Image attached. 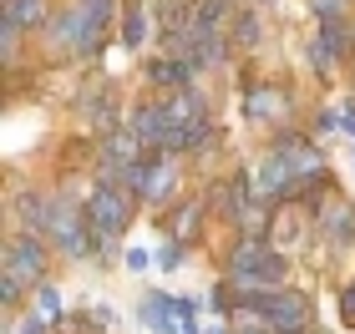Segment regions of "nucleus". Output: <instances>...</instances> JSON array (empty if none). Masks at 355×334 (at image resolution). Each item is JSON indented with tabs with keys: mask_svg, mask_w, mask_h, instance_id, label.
Returning <instances> with one entry per match:
<instances>
[{
	"mask_svg": "<svg viewBox=\"0 0 355 334\" xmlns=\"http://www.w3.org/2000/svg\"><path fill=\"white\" fill-rule=\"evenodd\" d=\"M142 324L153 334H183V314H178V304L168 294H148L142 299Z\"/></svg>",
	"mask_w": 355,
	"mask_h": 334,
	"instance_id": "f8f14e48",
	"label": "nucleus"
},
{
	"mask_svg": "<svg viewBox=\"0 0 355 334\" xmlns=\"http://www.w3.org/2000/svg\"><path fill=\"white\" fill-rule=\"evenodd\" d=\"M122 41L127 46L148 41V10H142V6H127V15H122Z\"/></svg>",
	"mask_w": 355,
	"mask_h": 334,
	"instance_id": "a211bd4d",
	"label": "nucleus"
},
{
	"mask_svg": "<svg viewBox=\"0 0 355 334\" xmlns=\"http://www.w3.org/2000/svg\"><path fill=\"white\" fill-rule=\"evenodd\" d=\"M274 152H284L289 157V167L300 172V183H310V178H325V157H320V147H310L304 137H295V132H279V142H274Z\"/></svg>",
	"mask_w": 355,
	"mask_h": 334,
	"instance_id": "6e6552de",
	"label": "nucleus"
},
{
	"mask_svg": "<svg viewBox=\"0 0 355 334\" xmlns=\"http://www.w3.org/2000/svg\"><path fill=\"white\" fill-rule=\"evenodd\" d=\"M254 309L264 314V319L279 329V334H310V319H315V309H310V299H304L300 289H264L259 299H249Z\"/></svg>",
	"mask_w": 355,
	"mask_h": 334,
	"instance_id": "7ed1b4c3",
	"label": "nucleus"
},
{
	"mask_svg": "<svg viewBox=\"0 0 355 334\" xmlns=\"http://www.w3.org/2000/svg\"><path fill=\"white\" fill-rule=\"evenodd\" d=\"M214 203H218V213L229 218V223H244L254 208H249V178L244 172H234V178H223L214 187Z\"/></svg>",
	"mask_w": 355,
	"mask_h": 334,
	"instance_id": "9d476101",
	"label": "nucleus"
},
{
	"mask_svg": "<svg viewBox=\"0 0 355 334\" xmlns=\"http://www.w3.org/2000/svg\"><path fill=\"white\" fill-rule=\"evenodd\" d=\"M168 111V122L173 127H188V122H198L203 117V97H198V86H183V91H173V102H163Z\"/></svg>",
	"mask_w": 355,
	"mask_h": 334,
	"instance_id": "ddd939ff",
	"label": "nucleus"
},
{
	"mask_svg": "<svg viewBox=\"0 0 355 334\" xmlns=\"http://www.w3.org/2000/svg\"><path fill=\"white\" fill-rule=\"evenodd\" d=\"M254 187H259L264 198H295V187H300V172L289 167V157L284 152H269L259 172H254Z\"/></svg>",
	"mask_w": 355,
	"mask_h": 334,
	"instance_id": "0eeeda50",
	"label": "nucleus"
},
{
	"mask_svg": "<svg viewBox=\"0 0 355 334\" xmlns=\"http://www.w3.org/2000/svg\"><path fill=\"white\" fill-rule=\"evenodd\" d=\"M244 117L254 127H264V122H284L289 117V97L279 86H249V97H244Z\"/></svg>",
	"mask_w": 355,
	"mask_h": 334,
	"instance_id": "1a4fd4ad",
	"label": "nucleus"
},
{
	"mask_svg": "<svg viewBox=\"0 0 355 334\" xmlns=\"http://www.w3.org/2000/svg\"><path fill=\"white\" fill-rule=\"evenodd\" d=\"M315 15H320V26H335L340 21V0H315Z\"/></svg>",
	"mask_w": 355,
	"mask_h": 334,
	"instance_id": "4be33fe9",
	"label": "nucleus"
},
{
	"mask_svg": "<svg viewBox=\"0 0 355 334\" xmlns=\"http://www.w3.org/2000/svg\"><path fill=\"white\" fill-rule=\"evenodd\" d=\"M107 21H112V0H76V6H67L51 21L46 41H51L56 51H82V56H92L96 46H102Z\"/></svg>",
	"mask_w": 355,
	"mask_h": 334,
	"instance_id": "f257e3e1",
	"label": "nucleus"
},
{
	"mask_svg": "<svg viewBox=\"0 0 355 334\" xmlns=\"http://www.w3.org/2000/svg\"><path fill=\"white\" fill-rule=\"evenodd\" d=\"M198 223H203V208L198 203H183V208L173 213V243H188V238L198 233Z\"/></svg>",
	"mask_w": 355,
	"mask_h": 334,
	"instance_id": "f3484780",
	"label": "nucleus"
},
{
	"mask_svg": "<svg viewBox=\"0 0 355 334\" xmlns=\"http://www.w3.org/2000/svg\"><path fill=\"white\" fill-rule=\"evenodd\" d=\"M193 71H198V66H193L188 56L183 61H153V66H148V76H153L157 86H168V91H183L193 82Z\"/></svg>",
	"mask_w": 355,
	"mask_h": 334,
	"instance_id": "2eb2a0df",
	"label": "nucleus"
},
{
	"mask_svg": "<svg viewBox=\"0 0 355 334\" xmlns=\"http://www.w3.org/2000/svg\"><path fill=\"white\" fill-rule=\"evenodd\" d=\"M87 218H92V228H96V243H112L122 228H127V198L117 193L112 183H96V193H92V203H87Z\"/></svg>",
	"mask_w": 355,
	"mask_h": 334,
	"instance_id": "39448f33",
	"label": "nucleus"
},
{
	"mask_svg": "<svg viewBox=\"0 0 355 334\" xmlns=\"http://www.w3.org/2000/svg\"><path fill=\"white\" fill-rule=\"evenodd\" d=\"M36 314H41L46 324H56V319H61V294L51 289V284H41V289H36Z\"/></svg>",
	"mask_w": 355,
	"mask_h": 334,
	"instance_id": "6ab92c4d",
	"label": "nucleus"
},
{
	"mask_svg": "<svg viewBox=\"0 0 355 334\" xmlns=\"http://www.w3.org/2000/svg\"><path fill=\"white\" fill-rule=\"evenodd\" d=\"M178 248H183V243H168L163 253H157V268H178V263H183V253H178Z\"/></svg>",
	"mask_w": 355,
	"mask_h": 334,
	"instance_id": "b1692460",
	"label": "nucleus"
},
{
	"mask_svg": "<svg viewBox=\"0 0 355 334\" xmlns=\"http://www.w3.org/2000/svg\"><path fill=\"white\" fill-rule=\"evenodd\" d=\"M340 132H350V137H355V111H340Z\"/></svg>",
	"mask_w": 355,
	"mask_h": 334,
	"instance_id": "bb28decb",
	"label": "nucleus"
},
{
	"mask_svg": "<svg viewBox=\"0 0 355 334\" xmlns=\"http://www.w3.org/2000/svg\"><path fill=\"white\" fill-rule=\"evenodd\" d=\"M229 274H234L239 299H259L264 289H279L284 284V253L259 243V238H244V243L229 253Z\"/></svg>",
	"mask_w": 355,
	"mask_h": 334,
	"instance_id": "f03ea898",
	"label": "nucleus"
},
{
	"mask_svg": "<svg viewBox=\"0 0 355 334\" xmlns=\"http://www.w3.org/2000/svg\"><path fill=\"white\" fill-rule=\"evenodd\" d=\"M320 334H325V329H320Z\"/></svg>",
	"mask_w": 355,
	"mask_h": 334,
	"instance_id": "c85d7f7f",
	"label": "nucleus"
},
{
	"mask_svg": "<svg viewBox=\"0 0 355 334\" xmlns=\"http://www.w3.org/2000/svg\"><path fill=\"white\" fill-rule=\"evenodd\" d=\"M325 238L330 243H350L355 238V208H345V203H335V208H325Z\"/></svg>",
	"mask_w": 355,
	"mask_h": 334,
	"instance_id": "dca6fc26",
	"label": "nucleus"
},
{
	"mask_svg": "<svg viewBox=\"0 0 355 334\" xmlns=\"http://www.w3.org/2000/svg\"><path fill=\"white\" fill-rule=\"evenodd\" d=\"M340 309H345V319H355V279H350V289H345V299H340Z\"/></svg>",
	"mask_w": 355,
	"mask_h": 334,
	"instance_id": "a878e982",
	"label": "nucleus"
},
{
	"mask_svg": "<svg viewBox=\"0 0 355 334\" xmlns=\"http://www.w3.org/2000/svg\"><path fill=\"white\" fill-rule=\"evenodd\" d=\"M56 238V248L67 253V259H87L92 253V218L87 208H76V203H51V228H46Z\"/></svg>",
	"mask_w": 355,
	"mask_h": 334,
	"instance_id": "20e7f679",
	"label": "nucleus"
},
{
	"mask_svg": "<svg viewBox=\"0 0 355 334\" xmlns=\"http://www.w3.org/2000/svg\"><path fill=\"white\" fill-rule=\"evenodd\" d=\"M223 21V0H198V10H193V30H214Z\"/></svg>",
	"mask_w": 355,
	"mask_h": 334,
	"instance_id": "aec40b11",
	"label": "nucleus"
},
{
	"mask_svg": "<svg viewBox=\"0 0 355 334\" xmlns=\"http://www.w3.org/2000/svg\"><path fill=\"white\" fill-rule=\"evenodd\" d=\"M234 36L244 41V46H254V41H259V21H254L249 10H239V26H234Z\"/></svg>",
	"mask_w": 355,
	"mask_h": 334,
	"instance_id": "412c9836",
	"label": "nucleus"
},
{
	"mask_svg": "<svg viewBox=\"0 0 355 334\" xmlns=\"http://www.w3.org/2000/svg\"><path fill=\"white\" fill-rule=\"evenodd\" d=\"M214 334H223V329H214Z\"/></svg>",
	"mask_w": 355,
	"mask_h": 334,
	"instance_id": "cd10ccee",
	"label": "nucleus"
},
{
	"mask_svg": "<svg viewBox=\"0 0 355 334\" xmlns=\"http://www.w3.org/2000/svg\"><path fill=\"white\" fill-rule=\"evenodd\" d=\"M132 137L142 142V147H168V137H173V122H168V111H163V102H148V106H137V117H132Z\"/></svg>",
	"mask_w": 355,
	"mask_h": 334,
	"instance_id": "9b49d317",
	"label": "nucleus"
},
{
	"mask_svg": "<svg viewBox=\"0 0 355 334\" xmlns=\"http://www.w3.org/2000/svg\"><path fill=\"white\" fill-rule=\"evenodd\" d=\"M21 289H26V284H21V279H10V274H0V294H6V304H15V299H21Z\"/></svg>",
	"mask_w": 355,
	"mask_h": 334,
	"instance_id": "5701e85b",
	"label": "nucleus"
},
{
	"mask_svg": "<svg viewBox=\"0 0 355 334\" xmlns=\"http://www.w3.org/2000/svg\"><path fill=\"white\" fill-rule=\"evenodd\" d=\"M6 21L21 30H41L51 21V10H46V0H6Z\"/></svg>",
	"mask_w": 355,
	"mask_h": 334,
	"instance_id": "4468645a",
	"label": "nucleus"
},
{
	"mask_svg": "<svg viewBox=\"0 0 355 334\" xmlns=\"http://www.w3.org/2000/svg\"><path fill=\"white\" fill-rule=\"evenodd\" d=\"M6 274L21 279V284H41V274H46V248H41L36 233L15 238V243L6 248Z\"/></svg>",
	"mask_w": 355,
	"mask_h": 334,
	"instance_id": "423d86ee",
	"label": "nucleus"
},
{
	"mask_svg": "<svg viewBox=\"0 0 355 334\" xmlns=\"http://www.w3.org/2000/svg\"><path fill=\"white\" fill-rule=\"evenodd\" d=\"M335 122H340L335 111H320V117H315V132H335Z\"/></svg>",
	"mask_w": 355,
	"mask_h": 334,
	"instance_id": "393cba45",
	"label": "nucleus"
}]
</instances>
